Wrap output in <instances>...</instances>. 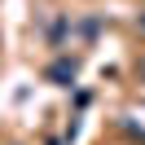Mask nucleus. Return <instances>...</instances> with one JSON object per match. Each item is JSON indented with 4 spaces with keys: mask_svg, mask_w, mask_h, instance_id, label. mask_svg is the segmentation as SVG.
<instances>
[{
    "mask_svg": "<svg viewBox=\"0 0 145 145\" xmlns=\"http://www.w3.org/2000/svg\"><path fill=\"white\" fill-rule=\"evenodd\" d=\"M48 79H57V84H71V79H75V62H57L53 71H48Z\"/></svg>",
    "mask_w": 145,
    "mask_h": 145,
    "instance_id": "f257e3e1",
    "label": "nucleus"
},
{
    "mask_svg": "<svg viewBox=\"0 0 145 145\" xmlns=\"http://www.w3.org/2000/svg\"><path fill=\"white\" fill-rule=\"evenodd\" d=\"M136 31H141V35H145V9L136 13Z\"/></svg>",
    "mask_w": 145,
    "mask_h": 145,
    "instance_id": "f03ea898",
    "label": "nucleus"
}]
</instances>
